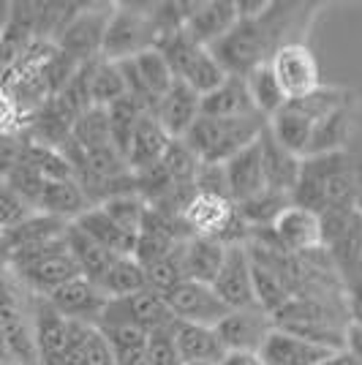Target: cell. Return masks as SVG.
I'll use <instances>...</instances> for the list:
<instances>
[{
  "label": "cell",
  "instance_id": "6da1fadb",
  "mask_svg": "<svg viewBox=\"0 0 362 365\" xmlns=\"http://www.w3.org/2000/svg\"><path fill=\"white\" fill-rule=\"evenodd\" d=\"M267 120L262 115L248 118H205L191 125L182 142L194 150L202 164H227L232 155L251 148L264 134Z\"/></svg>",
  "mask_w": 362,
  "mask_h": 365
},
{
  "label": "cell",
  "instance_id": "7a4b0ae2",
  "mask_svg": "<svg viewBox=\"0 0 362 365\" xmlns=\"http://www.w3.org/2000/svg\"><path fill=\"white\" fill-rule=\"evenodd\" d=\"M11 273L14 278L33 294H52L63 284L79 278V264L68 251L66 235L58 240H49L31 248H19L11 257Z\"/></svg>",
  "mask_w": 362,
  "mask_h": 365
},
{
  "label": "cell",
  "instance_id": "3957f363",
  "mask_svg": "<svg viewBox=\"0 0 362 365\" xmlns=\"http://www.w3.org/2000/svg\"><path fill=\"white\" fill-rule=\"evenodd\" d=\"M351 194H354V180H351V169L341 150L330 153V155L305 158L300 182L294 191V205L311 207L316 213H321L324 207L341 210V207H346Z\"/></svg>",
  "mask_w": 362,
  "mask_h": 365
},
{
  "label": "cell",
  "instance_id": "277c9868",
  "mask_svg": "<svg viewBox=\"0 0 362 365\" xmlns=\"http://www.w3.org/2000/svg\"><path fill=\"white\" fill-rule=\"evenodd\" d=\"M158 52L166 58L175 79L185 82V85H188L191 91H197L199 96H207L210 91H215V88L229 76L227 71L221 68V63L215 61L210 46L197 44L185 31L169 36L164 44L158 46Z\"/></svg>",
  "mask_w": 362,
  "mask_h": 365
},
{
  "label": "cell",
  "instance_id": "5b68a950",
  "mask_svg": "<svg viewBox=\"0 0 362 365\" xmlns=\"http://www.w3.org/2000/svg\"><path fill=\"white\" fill-rule=\"evenodd\" d=\"M150 6H115L109 14L101 44V58L112 63L136 58L145 49H155V19Z\"/></svg>",
  "mask_w": 362,
  "mask_h": 365
},
{
  "label": "cell",
  "instance_id": "8992f818",
  "mask_svg": "<svg viewBox=\"0 0 362 365\" xmlns=\"http://www.w3.org/2000/svg\"><path fill=\"white\" fill-rule=\"evenodd\" d=\"M267 229L286 254H314L324 245V215L294 202L275 215Z\"/></svg>",
  "mask_w": 362,
  "mask_h": 365
},
{
  "label": "cell",
  "instance_id": "52a82bcc",
  "mask_svg": "<svg viewBox=\"0 0 362 365\" xmlns=\"http://www.w3.org/2000/svg\"><path fill=\"white\" fill-rule=\"evenodd\" d=\"M212 292L221 297V303L229 311L240 308H254L257 305V292H254V259L245 243L227 245V257L218 275L212 278Z\"/></svg>",
  "mask_w": 362,
  "mask_h": 365
},
{
  "label": "cell",
  "instance_id": "ba28073f",
  "mask_svg": "<svg viewBox=\"0 0 362 365\" xmlns=\"http://www.w3.org/2000/svg\"><path fill=\"white\" fill-rule=\"evenodd\" d=\"M267 63H270L272 74L278 79V85L284 88L289 101L302 98V96L314 93L321 85L319 82L316 55L302 41H289V44L278 46Z\"/></svg>",
  "mask_w": 362,
  "mask_h": 365
},
{
  "label": "cell",
  "instance_id": "9c48e42d",
  "mask_svg": "<svg viewBox=\"0 0 362 365\" xmlns=\"http://www.w3.org/2000/svg\"><path fill=\"white\" fill-rule=\"evenodd\" d=\"M106 9H82L71 16L66 31L58 38V49L76 66H88L101 58V44H104L106 22H109Z\"/></svg>",
  "mask_w": 362,
  "mask_h": 365
},
{
  "label": "cell",
  "instance_id": "30bf717a",
  "mask_svg": "<svg viewBox=\"0 0 362 365\" xmlns=\"http://www.w3.org/2000/svg\"><path fill=\"white\" fill-rule=\"evenodd\" d=\"M101 322H123V324H134L139 330L150 335L155 330H166L175 324V317L166 305V297L152 289H145L123 300H109ZM98 322V324H101Z\"/></svg>",
  "mask_w": 362,
  "mask_h": 365
},
{
  "label": "cell",
  "instance_id": "8fae6325",
  "mask_svg": "<svg viewBox=\"0 0 362 365\" xmlns=\"http://www.w3.org/2000/svg\"><path fill=\"white\" fill-rule=\"evenodd\" d=\"M172 317L188 324H207L215 327L229 314V308L221 303V297L212 292L210 284L199 281H180L175 289L164 294Z\"/></svg>",
  "mask_w": 362,
  "mask_h": 365
},
{
  "label": "cell",
  "instance_id": "7c38bea8",
  "mask_svg": "<svg viewBox=\"0 0 362 365\" xmlns=\"http://www.w3.org/2000/svg\"><path fill=\"white\" fill-rule=\"evenodd\" d=\"M272 330H275V319L259 305L229 311L227 317L215 324V335L221 338L227 351H259Z\"/></svg>",
  "mask_w": 362,
  "mask_h": 365
},
{
  "label": "cell",
  "instance_id": "4fadbf2b",
  "mask_svg": "<svg viewBox=\"0 0 362 365\" xmlns=\"http://www.w3.org/2000/svg\"><path fill=\"white\" fill-rule=\"evenodd\" d=\"M46 300L66 319L82 322V324H98L104 317L106 305H109V297L104 294V289L85 275L63 284L61 289L46 294Z\"/></svg>",
  "mask_w": 362,
  "mask_h": 365
},
{
  "label": "cell",
  "instance_id": "5bb4252c",
  "mask_svg": "<svg viewBox=\"0 0 362 365\" xmlns=\"http://www.w3.org/2000/svg\"><path fill=\"white\" fill-rule=\"evenodd\" d=\"M185 9L188 11H185L182 31L202 46H212L215 41H221L240 22L237 3H191Z\"/></svg>",
  "mask_w": 362,
  "mask_h": 365
},
{
  "label": "cell",
  "instance_id": "9a60e30c",
  "mask_svg": "<svg viewBox=\"0 0 362 365\" xmlns=\"http://www.w3.org/2000/svg\"><path fill=\"white\" fill-rule=\"evenodd\" d=\"M199 115H202V96L180 79H175V85L166 91V96L152 112V118L161 123V128L172 139L185 137L191 125L199 120Z\"/></svg>",
  "mask_w": 362,
  "mask_h": 365
},
{
  "label": "cell",
  "instance_id": "2e32d148",
  "mask_svg": "<svg viewBox=\"0 0 362 365\" xmlns=\"http://www.w3.org/2000/svg\"><path fill=\"white\" fill-rule=\"evenodd\" d=\"M259 148H262V167H264L267 188L286 199L294 197L305 158L289 153L286 148H281V145L272 139V134L267 128H264V134L259 137Z\"/></svg>",
  "mask_w": 362,
  "mask_h": 365
},
{
  "label": "cell",
  "instance_id": "e0dca14e",
  "mask_svg": "<svg viewBox=\"0 0 362 365\" xmlns=\"http://www.w3.org/2000/svg\"><path fill=\"white\" fill-rule=\"evenodd\" d=\"M332 351L335 349H330V346H321L316 341H308L302 335L275 327L267 335L259 354L267 365H319Z\"/></svg>",
  "mask_w": 362,
  "mask_h": 365
},
{
  "label": "cell",
  "instance_id": "ac0fdd59",
  "mask_svg": "<svg viewBox=\"0 0 362 365\" xmlns=\"http://www.w3.org/2000/svg\"><path fill=\"white\" fill-rule=\"evenodd\" d=\"M227 180H229V199L234 205H242L248 199L259 197L262 191H267V180H264V167H262V148L254 142L251 148L232 155L227 164Z\"/></svg>",
  "mask_w": 362,
  "mask_h": 365
},
{
  "label": "cell",
  "instance_id": "d6986e66",
  "mask_svg": "<svg viewBox=\"0 0 362 365\" xmlns=\"http://www.w3.org/2000/svg\"><path fill=\"white\" fill-rule=\"evenodd\" d=\"M169 145H172V137L161 128V123L152 115H145L125 150V164L131 169V175H142L148 169L158 167L164 161Z\"/></svg>",
  "mask_w": 362,
  "mask_h": 365
},
{
  "label": "cell",
  "instance_id": "ffe728a7",
  "mask_svg": "<svg viewBox=\"0 0 362 365\" xmlns=\"http://www.w3.org/2000/svg\"><path fill=\"white\" fill-rule=\"evenodd\" d=\"M172 338L177 344L182 363H205L218 365L227 357V349L221 344V338L215 335V327L207 324H188V322H175L172 324Z\"/></svg>",
  "mask_w": 362,
  "mask_h": 365
},
{
  "label": "cell",
  "instance_id": "44dd1931",
  "mask_svg": "<svg viewBox=\"0 0 362 365\" xmlns=\"http://www.w3.org/2000/svg\"><path fill=\"white\" fill-rule=\"evenodd\" d=\"M227 257V243L215 237H199L191 235L180 245V264L185 281H199V284H212L221 264Z\"/></svg>",
  "mask_w": 362,
  "mask_h": 365
},
{
  "label": "cell",
  "instance_id": "7402d4cb",
  "mask_svg": "<svg viewBox=\"0 0 362 365\" xmlns=\"http://www.w3.org/2000/svg\"><path fill=\"white\" fill-rule=\"evenodd\" d=\"M202 115L205 118H248L259 115L251 101L245 76L229 74L215 91L202 96Z\"/></svg>",
  "mask_w": 362,
  "mask_h": 365
},
{
  "label": "cell",
  "instance_id": "603a6c76",
  "mask_svg": "<svg viewBox=\"0 0 362 365\" xmlns=\"http://www.w3.org/2000/svg\"><path fill=\"white\" fill-rule=\"evenodd\" d=\"M74 224L82 229L88 237H93L98 245H104L106 251H112L115 257H134L136 237L134 235H128L125 229L118 227V224H115L98 205L90 207V210H85Z\"/></svg>",
  "mask_w": 362,
  "mask_h": 365
},
{
  "label": "cell",
  "instance_id": "cb8c5ba5",
  "mask_svg": "<svg viewBox=\"0 0 362 365\" xmlns=\"http://www.w3.org/2000/svg\"><path fill=\"white\" fill-rule=\"evenodd\" d=\"M90 199L85 197L82 185L71 178V180H52L44 185V194L38 199V213L55 215L61 221L74 224L85 210H90Z\"/></svg>",
  "mask_w": 362,
  "mask_h": 365
},
{
  "label": "cell",
  "instance_id": "d4e9b609",
  "mask_svg": "<svg viewBox=\"0 0 362 365\" xmlns=\"http://www.w3.org/2000/svg\"><path fill=\"white\" fill-rule=\"evenodd\" d=\"M95 327L104 333L115 365H148V338L150 335L145 330H139L134 324H123V322H101Z\"/></svg>",
  "mask_w": 362,
  "mask_h": 365
},
{
  "label": "cell",
  "instance_id": "484cf974",
  "mask_svg": "<svg viewBox=\"0 0 362 365\" xmlns=\"http://www.w3.org/2000/svg\"><path fill=\"white\" fill-rule=\"evenodd\" d=\"M66 243H68L71 257L79 264V273L85 275V278H90V281H95V284H101L106 270L118 259L112 251H106L104 245H98L93 237H88L76 224H68V229H66Z\"/></svg>",
  "mask_w": 362,
  "mask_h": 365
},
{
  "label": "cell",
  "instance_id": "4316f807",
  "mask_svg": "<svg viewBox=\"0 0 362 365\" xmlns=\"http://www.w3.org/2000/svg\"><path fill=\"white\" fill-rule=\"evenodd\" d=\"M251 251V248H248ZM254 259V292H257V305L262 311H267L270 317L281 314L291 300L294 294L289 289V284L284 281V275L272 267L270 262L259 259L251 254Z\"/></svg>",
  "mask_w": 362,
  "mask_h": 365
},
{
  "label": "cell",
  "instance_id": "83f0119b",
  "mask_svg": "<svg viewBox=\"0 0 362 365\" xmlns=\"http://www.w3.org/2000/svg\"><path fill=\"white\" fill-rule=\"evenodd\" d=\"M125 79L120 74V66L112 61L98 58L95 63H88V98L90 107H112L115 101L125 98Z\"/></svg>",
  "mask_w": 362,
  "mask_h": 365
},
{
  "label": "cell",
  "instance_id": "f1b7e54d",
  "mask_svg": "<svg viewBox=\"0 0 362 365\" xmlns=\"http://www.w3.org/2000/svg\"><path fill=\"white\" fill-rule=\"evenodd\" d=\"M109 300H123L139 292L148 289V275H145V264L136 257H118L112 262V267L98 284Z\"/></svg>",
  "mask_w": 362,
  "mask_h": 365
},
{
  "label": "cell",
  "instance_id": "f546056e",
  "mask_svg": "<svg viewBox=\"0 0 362 365\" xmlns=\"http://www.w3.org/2000/svg\"><path fill=\"white\" fill-rule=\"evenodd\" d=\"M245 85H248V93H251V101H254V109L264 120H270L275 112L286 107V93L278 85V79L272 74L270 63H262L257 66L251 74L245 76Z\"/></svg>",
  "mask_w": 362,
  "mask_h": 365
},
{
  "label": "cell",
  "instance_id": "4dcf8cb0",
  "mask_svg": "<svg viewBox=\"0 0 362 365\" xmlns=\"http://www.w3.org/2000/svg\"><path fill=\"white\" fill-rule=\"evenodd\" d=\"M71 365H115L112 349L95 324L74 322L71 327Z\"/></svg>",
  "mask_w": 362,
  "mask_h": 365
},
{
  "label": "cell",
  "instance_id": "1f68e13d",
  "mask_svg": "<svg viewBox=\"0 0 362 365\" xmlns=\"http://www.w3.org/2000/svg\"><path fill=\"white\" fill-rule=\"evenodd\" d=\"M148 112L145 107L134 101L131 96H125L120 101H115L112 107H106V118H109V134H112V145H115V150L120 153L123 158H125V150H128V142L134 137L136 125L139 120L145 118Z\"/></svg>",
  "mask_w": 362,
  "mask_h": 365
},
{
  "label": "cell",
  "instance_id": "d6a6232c",
  "mask_svg": "<svg viewBox=\"0 0 362 365\" xmlns=\"http://www.w3.org/2000/svg\"><path fill=\"white\" fill-rule=\"evenodd\" d=\"M98 207H101L118 227L125 229L128 235H134L136 240H139V232L145 227V218H148V210H150V205L145 202L142 194H136V191L118 194V197L106 199L104 205H98Z\"/></svg>",
  "mask_w": 362,
  "mask_h": 365
},
{
  "label": "cell",
  "instance_id": "836d02e7",
  "mask_svg": "<svg viewBox=\"0 0 362 365\" xmlns=\"http://www.w3.org/2000/svg\"><path fill=\"white\" fill-rule=\"evenodd\" d=\"M145 275H148V289L158 292V294H169L180 281H185L180 264V248L172 251L169 257H161L145 264Z\"/></svg>",
  "mask_w": 362,
  "mask_h": 365
},
{
  "label": "cell",
  "instance_id": "e575fe53",
  "mask_svg": "<svg viewBox=\"0 0 362 365\" xmlns=\"http://www.w3.org/2000/svg\"><path fill=\"white\" fill-rule=\"evenodd\" d=\"M33 115L19 104L14 93L0 82V137H22L31 125Z\"/></svg>",
  "mask_w": 362,
  "mask_h": 365
},
{
  "label": "cell",
  "instance_id": "d590c367",
  "mask_svg": "<svg viewBox=\"0 0 362 365\" xmlns=\"http://www.w3.org/2000/svg\"><path fill=\"white\" fill-rule=\"evenodd\" d=\"M33 213H38L31 202L16 194L6 180H0V229H14L22 221H28Z\"/></svg>",
  "mask_w": 362,
  "mask_h": 365
},
{
  "label": "cell",
  "instance_id": "8d00e7d4",
  "mask_svg": "<svg viewBox=\"0 0 362 365\" xmlns=\"http://www.w3.org/2000/svg\"><path fill=\"white\" fill-rule=\"evenodd\" d=\"M148 365H185L172 338V327L155 330L148 338Z\"/></svg>",
  "mask_w": 362,
  "mask_h": 365
},
{
  "label": "cell",
  "instance_id": "74e56055",
  "mask_svg": "<svg viewBox=\"0 0 362 365\" xmlns=\"http://www.w3.org/2000/svg\"><path fill=\"white\" fill-rule=\"evenodd\" d=\"M25 150V134L22 137H0V180L19 164Z\"/></svg>",
  "mask_w": 362,
  "mask_h": 365
},
{
  "label": "cell",
  "instance_id": "f35d334b",
  "mask_svg": "<svg viewBox=\"0 0 362 365\" xmlns=\"http://www.w3.org/2000/svg\"><path fill=\"white\" fill-rule=\"evenodd\" d=\"M218 365H267L259 351H227V357Z\"/></svg>",
  "mask_w": 362,
  "mask_h": 365
},
{
  "label": "cell",
  "instance_id": "ab89813d",
  "mask_svg": "<svg viewBox=\"0 0 362 365\" xmlns=\"http://www.w3.org/2000/svg\"><path fill=\"white\" fill-rule=\"evenodd\" d=\"M346 349L357 357V363L362 365V327L348 324L346 327Z\"/></svg>",
  "mask_w": 362,
  "mask_h": 365
},
{
  "label": "cell",
  "instance_id": "60d3db41",
  "mask_svg": "<svg viewBox=\"0 0 362 365\" xmlns=\"http://www.w3.org/2000/svg\"><path fill=\"white\" fill-rule=\"evenodd\" d=\"M319 365H360V363H357V357L343 346V349H335L332 354H327Z\"/></svg>",
  "mask_w": 362,
  "mask_h": 365
},
{
  "label": "cell",
  "instance_id": "b9f144b4",
  "mask_svg": "<svg viewBox=\"0 0 362 365\" xmlns=\"http://www.w3.org/2000/svg\"><path fill=\"white\" fill-rule=\"evenodd\" d=\"M11 257H14V248H11V243H9L6 232L0 229V273L11 270Z\"/></svg>",
  "mask_w": 362,
  "mask_h": 365
},
{
  "label": "cell",
  "instance_id": "7bdbcfd3",
  "mask_svg": "<svg viewBox=\"0 0 362 365\" xmlns=\"http://www.w3.org/2000/svg\"><path fill=\"white\" fill-rule=\"evenodd\" d=\"M11 360V349H9V338L3 330V322H0V363H9Z\"/></svg>",
  "mask_w": 362,
  "mask_h": 365
},
{
  "label": "cell",
  "instance_id": "ee69618b",
  "mask_svg": "<svg viewBox=\"0 0 362 365\" xmlns=\"http://www.w3.org/2000/svg\"><path fill=\"white\" fill-rule=\"evenodd\" d=\"M9 14H11V3H0V33L9 25Z\"/></svg>",
  "mask_w": 362,
  "mask_h": 365
},
{
  "label": "cell",
  "instance_id": "f6af8a7d",
  "mask_svg": "<svg viewBox=\"0 0 362 365\" xmlns=\"http://www.w3.org/2000/svg\"><path fill=\"white\" fill-rule=\"evenodd\" d=\"M3 74H6V66H3V61H0V82H3Z\"/></svg>",
  "mask_w": 362,
  "mask_h": 365
},
{
  "label": "cell",
  "instance_id": "bcb514c9",
  "mask_svg": "<svg viewBox=\"0 0 362 365\" xmlns=\"http://www.w3.org/2000/svg\"><path fill=\"white\" fill-rule=\"evenodd\" d=\"M0 365H19V363H14V360H9V363H0Z\"/></svg>",
  "mask_w": 362,
  "mask_h": 365
},
{
  "label": "cell",
  "instance_id": "7dc6e473",
  "mask_svg": "<svg viewBox=\"0 0 362 365\" xmlns=\"http://www.w3.org/2000/svg\"><path fill=\"white\" fill-rule=\"evenodd\" d=\"M191 365H205V363H191Z\"/></svg>",
  "mask_w": 362,
  "mask_h": 365
}]
</instances>
